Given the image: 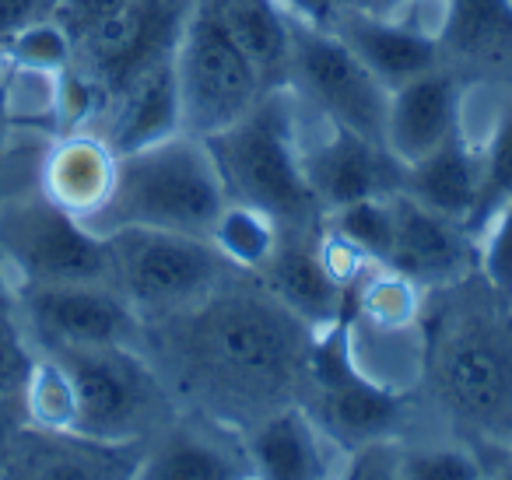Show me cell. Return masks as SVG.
<instances>
[{
    "mask_svg": "<svg viewBox=\"0 0 512 480\" xmlns=\"http://www.w3.org/2000/svg\"><path fill=\"white\" fill-rule=\"evenodd\" d=\"M313 337L253 274H232L190 309L144 323L141 351L183 414L246 431L302 403Z\"/></svg>",
    "mask_w": 512,
    "mask_h": 480,
    "instance_id": "cell-1",
    "label": "cell"
},
{
    "mask_svg": "<svg viewBox=\"0 0 512 480\" xmlns=\"http://www.w3.org/2000/svg\"><path fill=\"white\" fill-rule=\"evenodd\" d=\"M481 284V281H477ZM421 382L432 386L456 438L484 456L512 449V305L481 295L453 302L425 330Z\"/></svg>",
    "mask_w": 512,
    "mask_h": 480,
    "instance_id": "cell-2",
    "label": "cell"
},
{
    "mask_svg": "<svg viewBox=\"0 0 512 480\" xmlns=\"http://www.w3.org/2000/svg\"><path fill=\"white\" fill-rule=\"evenodd\" d=\"M299 106L292 85H274L239 123L204 141L228 200L264 211L278 228H320L327 218L302 176Z\"/></svg>",
    "mask_w": 512,
    "mask_h": 480,
    "instance_id": "cell-3",
    "label": "cell"
},
{
    "mask_svg": "<svg viewBox=\"0 0 512 480\" xmlns=\"http://www.w3.org/2000/svg\"><path fill=\"white\" fill-rule=\"evenodd\" d=\"M228 193L200 137L176 134L151 148L116 155V179L99 214L85 221L95 235L116 228H158L207 239Z\"/></svg>",
    "mask_w": 512,
    "mask_h": 480,
    "instance_id": "cell-4",
    "label": "cell"
},
{
    "mask_svg": "<svg viewBox=\"0 0 512 480\" xmlns=\"http://www.w3.org/2000/svg\"><path fill=\"white\" fill-rule=\"evenodd\" d=\"M74 386V431L106 445H141L179 414L141 347H57Z\"/></svg>",
    "mask_w": 512,
    "mask_h": 480,
    "instance_id": "cell-5",
    "label": "cell"
},
{
    "mask_svg": "<svg viewBox=\"0 0 512 480\" xmlns=\"http://www.w3.org/2000/svg\"><path fill=\"white\" fill-rule=\"evenodd\" d=\"M109 249V284L141 323L183 312L228 281L232 270L211 239L158 228H116L102 235Z\"/></svg>",
    "mask_w": 512,
    "mask_h": 480,
    "instance_id": "cell-6",
    "label": "cell"
},
{
    "mask_svg": "<svg viewBox=\"0 0 512 480\" xmlns=\"http://www.w3.org/2000/svg\"><path fill=\"white\" fill-rule=\"evenodd\" d=\"M172 67L183 109V134L200 141L239 123L267 92L256 64L221 18L218 0L193 4Z\"/></svg>",
    "mask_w": 512,
    "mask_h": 480,
    "instance_id": "cell-7",
    "label": "cell"
},
{
    "mask_svg": "<svg viewBox=\"0 0 512 480\" xmlns=\"http://www.w3.org/2000/svg\"><path fill=\"white\" fill-rule=\"evenodd\" d=\"M0 267L22 284L109 281L106 239L53 204L39 183L0 190Z\"/></svg>",
    "mask_w": 512,
    "mask_h": 480,
    "instance_id": "cell-8",
    "label": "cell"
},
{
    "mask_svg": "<svg viewBox=\"0 0 512 480\" xmlns=\"http://www.w3.org/2000/svg\"><path fill=\"white\" fill-rule=\"evenodd\" d=\"M288 78L306 106L327 123L386 148L390 88L358 60L337 32L288 11Z\"/></svg>",
    "mask_w": 512,
    "mask_h": 480,
    "instance_id": "cell-9",
    "label": "cell"
},
{
    "mask_svg": "<svg viewBox=\"0 0 512 480\" xmlns=\"http://www.w3.org/2000/svg\"><path fill=\"white\" fill-rule=\"evenodd\" d=\"M15 319L36 351L57 347H141L144 323L109 281L22 284Z\"/></svg>",
    "mask_w": 512,
    "mask_h": 480,
    "instance_id": "cell-10",
    "label": "cell"
},
{
    "mask_svg": "<svg viewBox=\"0 0 512 480\" xmlns=\"http://www.w3.org/2000/svg\"><path fill=\"white\" fill-rule=\"evenodd\" d=\"M197 0H130L109 22L74 43V67L99 85L106 106L130 81L176 57Z\"/></svg>",
    "mask_w": 512,
    "mask_h": 480,
    "instance_id": "cell-11",
    "label": "cell"
},
{
    "mask_svg": "<svg viewBox=\"0 0 512 480\" xmlns=\"http://www.w3.org/2000/svg\"><path fill=\"white\" fill-rule=\"evenodd\" d=\"M323 141L306 144L302 137V176L323 214L348 207L355 200L393 197L404 190V165L376 141L327 123Z\"/></svg>",
    "mask_w": 512,
    "mask_h": 480,
    "instance_id": "cell-12",
    "label": "cell"
},
{
    "mask_svg": "<svg viewBox=\"0 0 512 480\" xmlns=\"http://www.w3.org/2000/svg\"><path fill=\"white\" fill-rule=\"evenodd\" d=\"M393 211H397V232L386 270L411 281L414 288L432 291H446L474 277L477 239L467 225L428 211L407 193H393Z\"/></svg>",
    "mask_w": 512,
    "mask_h": 480,
    "instance_id": "cell-13",
    "label": "cell"
},
{
    "mask_svg": "<svg viewBox=\"0 0 512 480\" xmlns=\"http://www.w3.org/2000/svg\"><path fill=\"white\" fill-rule=\"evenodd\" d=\"M130 480H249L242 435L218 421L179 410L144 442Z\"/></svg>",
    "mask_w": 512,
    "mask_h": 480,
    "instance_id": "cell-14",
    "label": "cell"
},
{
    "mask_svg": "<svg viewBox=\"0 0 512 480\" xmlns=\"http://www.w3.org/2000/svg\"><path fill=\"white\" fill-rule=\"evenodd\" d=\"M320 228H281L278 249L260 267V274H253L313 333L337 326L348 309V288L330 274L323 260Z\"/></svg>",
    "mask_w": 512,
    "mask_h": 480,
    "instance_id": "cell-15",
    "label": "cell"
},
{
    "mask_svg": "<svg viewBox=\"0 0 512 480\" xmlns=\"http://www.w3.org/2000/svg\"><path fill=\"white\" fill-rule=\"evenodd\" d=\"M239 435L249 480H330L341 459V449L302 403L271 410Z\"/></svg>",
    "mask_w": 512,
    "mask_h": 480,
    "instance_id": "cell-16",
    "label": "cell"
},
{
    "mask_svg": "<svg viewBox=\"0 0 512 480\" xmlns=\"http://www.w3.org/2000/svg\"><path fill=\"white\" fill-rule=\"evenodd\" d=\"M141 445H106L81 435L25 428L0 466V480H130Z\"/></svg>",
    "mask_w": 512,
    "mask_h": 480,
    "instance_id": "cell-17",
    "label": "cell"
},
{
    "mask_svg": "<svg viewBox=\"0 0 512 480\" xmlns=\"http://www.w3.org/2000/svg\"><path fill=\"white\" fill-rule=\"evenodd\" d=\"M460 102V85L439 67L393 88L386 113V151L404 169L418 165L453 134H460Z\"/></svg>",
    "mask_w": 512,
    "mask_h": 480,
    "instance_id": "cell-18",
    "label": "cell"
},
{
    "mask_svg": "<svg viewBox=\"0 0 512 480\" xmlns=\"http://www.w3.org/2000/svg\"><path fill=\"white\" fill-rule=\"evenodd\" d=\"M95 134L109 144L113 155L151 148L158 141L183 134V109L172 60L151 67L137 81H130L120 95H113L106 113L95 123Z\"/></svg>",
    "mask_w": 512,
    "mask_h": 480,
    "instance_id": "cell-19",
    "label": "cell"
},
{
    "mask_svg": "<svg viewBox=\"0 0 512 480\" xmlns=\"http://www.w3.org/2000/svg\"><path fill=\"white\" fill-rule=\"evenodd\" d=\"M113 179L116 155L109 151V144L95 130H78V134L53 137L50 148L39 158L36 183L53 204L88 221L109 200Z\"/></svg>",
    "mask_w": 512,
    "mask_h": 480,
    "instance_id": "cell-20",
    "label": "cell"
},
{
    "mask_svg": "<svg viewBox=\"0 0 512 480\" xmlns=\"http://www.w3.org/2000/svg\"><path fill=\"white\" fill-rule=\"evenodd\" d=\"M337 36L358 53L365 67L383 81L386 88H400L404 81L439 67V39L421 32L418 25H407L393 15H355L341 11V29Z\"/></svg>",
    "mask_w": 512,
    "mask_h": 480,
    "instance_id": "cell-21",
    "label": "cell"
},
{
    "mask_svg": "<svg viewBox=\"0 0 512 480\" xmlns=\"http://www.w3.org/2000/svg\"><path fill=\"white\" fill-rule=\"evenodd\" d=\"M400 193L474 232V218L484 193V155L463 134H453L442 148H435L411 169H404V190Z\"/></svg>",
    "mask_w": 512,
    "mask_h": 480,
    "instance_id": "cell-22",
    "label": "cell"
},
{
    "mask_svg": "<svg viewBox=\"0 0 512 480\" xmlns=\"http://www.w3.org/2000/svg\"><path fill=\"white\" fill-rule=\"evenodd\" d=\"M439 50L460 60L512 53V0H442Z\"/></svg>",
    "mask_w": 512,
    "mask_h": 480,
    "instance_id": "cell-23",
    "label": "cell"
},
{
    "mask_svg": "<svg viewBox=\"0 0 512 480\" xmlns=\"http://www.w3.org/2000/svg\"><path fill=\"white\" fill-rule=\"evenodd\" d=\"M218 8L260 78L288 74V11L278 0H218Z\"/></svg>",
    "mask_w": 512,
    "mask_h": 480,
    "instance_id": "cell-24",
    "label": "cell"
},
{
    "mask_svg": "<svg viewBox=\"0 0 512 480\" xmlns=\"http://www.w3.org/2000/svg\"><path fill=\"white\" fill-rule=\"evenodd\" d=\"M207 239L225 256V263L232 270H239V274H260V267H264L274 249H278L281 228H278V221L267 218L264 211L228 200Z\"/></svg>",
    "mask_w": 512,
    "mask_h": 480,
    "instance_id": "cell-25",
    "label": "cell"
},
{
    "mask_svg": "<svg viewBox=\"0 0 512 480\" xmlns=\"http://www.w3.org/2000/svg\"><path fill=\"white\" fill-rule=\"evenodd\" d=\"M22 407L29 428L60 431V435L74 431V386L71 375L64 372V365L53 354L36 351L32 372L22 386Z\"/></svg>",
    "mask_w": 512,
    "mask_h": 480,
    "instance_id": "cell-26",
    "label": "cell"
},
{
    "mask_svg": "<svg viewBox=\"0 0 512 480\" xmlns=\"http://www.w3.org/2000/svg\"><path fill=\"white\" fill-rule=\"evenodd\" d=\"M330 232L341 235L348 246H355L376 267H386L393 249V232H397V211H393V197H369L355 200L348 207H337L327 218Z\"/></svg>",
    "mask_w": 512,
    "mask_h": 480,
    "instance_id": "cell-27",
    "label": "cell"
},
{
    "mask_svg": "<svg viewBox=\"0 0 512 480\" xmlns=\"http://www.w3.org/2000/svg\"><path fill=\"white\" fill-rule=\"evenodd\" d=\"M488 470V459L460 438L449 442L400 438V480H488Z\"/></svg>",
    "mask_w": 512,
    "mask_h": 480,
    "instance_id": "cell-28",
    "label": "cell"
},
{
    "mask_svg": "<svg viewBox=\"0 0 512 480\" xmlns=\"http://www.w3.org/2000/svg\"><path fill=\"white\" fill-rule=\"evenodd\" d=\"M477 239V270L474 277L498 298L512 305V200L484 218L474 232Z\"/></svg>",
    "mask_w": 512,
    "mask_h": 480,
    "instance_id": "cell-29",
    "label": "cell"
},
{
    "mask_svg": "<svg viewBox=\"0 0 512 480\" xmlns=\"http://www.w3.org/2000/svg\"><path fill=\"white\" fill-rule=\"evenodd\" d=\"M0 60L15 67H29V71H46V74H64L74 64V43L57 22H39L32 29L18 32L15 39L4 43Z\"/></svg>",
    "mask_w": 512,
    "mask_h": 480,
    "instance_id": "cell-30",
    "label": "cell"
},
{
    "mask_svg": "<svg viewBox=\"0 0 512 480\" xmlns=\"http://www.w3.org/2000/svg\"><path fill=\"white\" fill-rule=\"evenodd\" d=\"M481 155H484V193L474 218V232L484 225V218L491 211H498L505 200H512V116L495 130V137H491Z\"/></svg>",
    "mask_w": 512,
    "mask_h": 480,
    "instance_id": "cell-31",
    "label": "cell"
},
{
    "mask_svg": "<svg viewBox=\"0 0 512 480\" xmlns=\"http://www.w3.org/2000/svg\"><path fill=\"white\" fill-rule=\"evenodd\" d=\"M330 480H400V438H379L341 452Z\"/></svg>",
    "mask_w": 512,
    "mask_h": 480,
    "instance_id": "cell-32",
    "label": "cell"
},
{
    "mask_svg": "<svg viewBox=\"0 0 512 480\" xmlns=\"http://www.w3.org/2000/svg\"><path fill=\"white\" fill-rule=\"evenodd\" d=\"M36 361V347L18 326L15 312H0V393L22 396V386Z\"/></svg>",
    "mask_w": 512,
    "mask_h": 480,
    "instance_id": "cell-33",
    "label": "cell"
},
{
    "mask_svg": "<svg viewBox=\"0 0 512 480\" xmlns=\"http://www.w3.org/2000/svg\"><path fill=\"white\" fill-rule=\"evenodd\" d=\"M130 0H60L53 11V22L71 36V43H81L88 32H95L102 22L127 8Z\"/></svg>",
    "mask_w": 512,
    "mask_h": 480,
    "instance_id": "cell-34",
    "label": "cell"
},
{
    "mask_svg": "<svg viewBox=\"0 0 512 480\" xmlns=\"http://www.w3.org/2000/svg\"><path fill=\"white\" fill-rule=\"evenodd\" d=\"M60 0H0V50L18 32L32 29L39 22H50Z\"/></svg>",
    "mask_w": 512,
    "mask_h": 480,
    "instance_id": "cell-35",
    "label": "cell"
},
{
    "mask_svg": "<svg viewBox=\"0 0 512 480\" xmlns=\"http://www.w3.org/2000/svg\"><path fill=\"white\" fill-rule=\"evenodd\" d=\"M29 428L25 421V407H22V396H4L0 393V466L8 463L11 449H15L18 435Z\"/></svg>",
    "mask_w": 512,
    "mask_h": 480,
    "instance_id": "cell-36",
    "label": "cell"
},
{
    "mask_svg": "<svg viewBox=\"0 0 512 480\" xmlns=\"http://www.w3.org/2000/svg\"><path fill=\"white\" fill-rule=\"evenodd\" d=\"M337 11H355V15H383L386 0H327Z\"/></svg>",
    "mask_w": 512,
    "mask_h": 480,
    "instance_id": "cell-37",
    "label": "cell"
},
{
    "mask_svg": "<svg viewBox=\"0 0 512 480\" xmlns=\"http://www.w3.org/2000/svg\"><path fill=\"white\" fill-rule=\"evenodd\" d=\"M11 141V116H8V102H4V78H0V158L8 151Z\"/></svg>",
    "mask_w": 512,
    "mask_h": 480,
    "instance_id": "cell-38",
    "label": "cell"
},
{
    "mask_svg": "<svg viewBox=\"0 0 512 480\" xmlns=\"http://www.w3.org/2000/svg\"><path fill=\"white\" fill-rule=\"evenodd\" d=\"M488 480H512V449L505 452V456L498 459V463H491Z\"/></svg>",
    "mask_w": 512,
    "mask_h": 480,
    "instance_id": "cell-39",
    "label": "cell"
},
{
    "mask_svg": "<svg viewBox=\"0 0 512 480\" xmlns=\"http://www.w3.org/2000/svg\"><path fill=\"white\" fill-rule=\"evenodd\" d=\"M0 312H15V291H11V281L0 267Z\"/></svg>",
    "mask_w": 512,
    "mask_h": 480,
    "instance_id": "cell-40",
    "label": "cell"
},
{
    "mask_svg": "<svg viewBox=\"0 0 512 480\" xmlns=\"http://www.w3.org/2000/svg\"><path fill=\"white\" fill-rule=\"evenodd\" d=\"M404 4H411V0H386V8H404Z\"/></svg>",
    "mask_w": 512,
    "mask_h": 480,
    "instance_id": "cell-41",
    "label": "cell"
}]
</instances>
